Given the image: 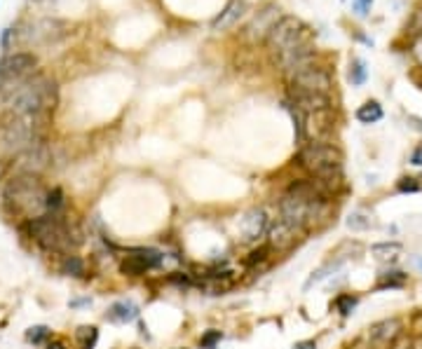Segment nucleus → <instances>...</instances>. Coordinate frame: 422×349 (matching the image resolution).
I'll return each mask as SVG.
<instances>
[{
    "instance_id": "obj_29",
    "label": "nucleus",
    "mask_w": 422,
    "mask_h": 349,
    "mask_svg": "<svg viewBox=\"0 0 422 349\" xmlns=\"http://www.w3.org/2000/svg\"><path fill=\"white\" fill-rule=\"evenodd\" d=\"M221 340H223V333H221V330H207V333L199 337V347H202V349H214Z\"/></svg>"
},
{
    "instance_id": "obj_15",
    "label": "nucleus",
    "mask_w": 422,
    "mask_h": 349,
    "mask_svg": "<svg viewBox=\"0 0 422 349\" xmlns=\"http://www.w3.org/2000/svg\"><path fill=\"white\" fill-rule=\"evenodd\" d=\"M267 227H270V221H267L263 209H251L242 221H239V232H242V242H256L258 237L267 234Z\"/></svg>"
},
{
    "instance_id": "obj_20",
    "label": "nucleus",
    "mask_w": 422,
    "mask_h": 349,
    "mask_svg": "<svg viewBox=\"0 0 422 349\" xmlns=\"http://www.w3.org/2000/svg\"><path fill=\"white\" fill-rule=\"evenodd\" d=\"M408 282V274L401 270H387L380 272L378 284H375V291H387V289H403Z\"/></svg>"
},
{
    "instance_id": "obj_2",
    "label": "nucleus",
    "mask_w": 422,
    "mask_h": 349,
    "mask_svg": "<svg viewBox=\"0 0 422 349\" xmlns=\"http://www.w3.org/2000/svg\"><path fill=\"white\" fill-rule=\"evenodd\" d=\"M329 202L331 197L317 185L315 179L298 181L279 199V216L307 232L322 221H326Z\"/></svg>"
},
{
    "instance_id": "obj_19",
    "label": "nucleus",
    "mask_w": 422,
    "mask_h": 349,
    "mask_svg": "<svg viewBox=\"0 0 422 349\" xmlns=\"http://www.w3.org/2000/svg\"><path fill=\"white\" fill-rule=\"evenodd\" d=\"M401 251H403V246L399 244V242H383V244H373V246H370V254H373V258L380 260V262L397 260L399 256H401Z\"/></svg>"
},
{
    "instance_id": "obj_33",
    "label": "nucleus",
    "mask_w": 422,
    "mask_h": 349,
    "mask_svg": "<svg viewBox=\"0 0 422 349\" xmlns=\"http://www.w3.org/2000/svg\"><path fill=\"white\" fill-rule=\"evenodd\" d=\"M355 5H357L359 14H368V10H370V5H373V0H355Z\"/></svg>"
},
{
    "instance_id": "obj_34",
    "label": "nucleus",
    "mask_w": 422,
    "mask_h": 349,
    "mask_svg": "<svg viewBox=\"0 0 422 349\" xmlns=\"http://www.w3.org/2000/svg\"><path fill=\"white\" fill-rule=\"evenodd\" d=\"M293 349H317V342H315V340H303V342H296Z\"/></svg>"
},
{
    "instance_id": "obj_6",
    "label": "nucleus",
    "mask_w": 422,
    "mask_h": 349,
    "mask_svg": "<svg viewBox=\"0 0 422 349\" xmlns=\"http://www.w3.org/2000/svg\"><path fill=\"white\" fill-rule=\"evenodd\" d=\"M298 164L303 167L310 179H319L326 183H343V153L333 143L307 141L298 153Z\"/></svg>"
},
{
    "instance_id": "obj_23",
    "label": "nucleus",
    "mask_w": 422,
    "mask_h": 349,
    "mask_svg": "<svg viewBox=\"0 0 422 349\" xmlns=\"http://www.w3.org/2000/svg\"><path fill=\"white\" fill-rule=\"evenodd\" d=\"M61 272L68 274V277H87V267H85V260L80 256H64V262H61Z\"/></svg>"
},
{
    "instance_id": "obj_32",
    "label": "nucleus",
    "mask_w": 422,
    "mask_h": 349,
    "mask_svg": "<svg viewBox=\"0 0 422 349\" xmlns=\"http://www.w3.org/2000/svg\"><path fill=\"white\" fill-rule=\"evenodd\" d=\"M410 164H413V167H422V143L415 146V150L410 153Z\"/></svg>"
},
{
    "instance_id": "obj_17",
    "label": "nucleus",
    "mask_w": 422,
    "mask_h": 349,
    "mask_svg": "<svg viewBox=\"0 0 422 349\" xmlns=\"http://www.w3.org/2000/svg\"><path fill=\"white\" fill-rule=\"evenodd\" d=\"M139 317V305L134 300H118L115 305H111L108 310V319L113 324H129Z\"/></svg>"
},
{
    "instance_id": "obj_12",
    "label": "nucleus",
    "mask_w": 422,
    "mask_h": 349,
    "mask_svg": "<svg viewBox=\"0 0 422 349\" xmlns=\"http://www.w3.org/2000/svg\"><path fill=\"white\" fill-rule=\"evenodd\" d=\"M298 108V106H296ZM303 113V111H300ZM331 136H333V115L329 111H310L303 113V141H322V143H331Z\"/></svg>"
},
{
    "instance_id": "obj_8",
    "label": "nucleus",
    "mask_w": 422,
    "mask_h": 349,
    "mask_svg": "<svg viewBox=\"0 0 422 349\" xmlns=\"http://www.w3.org/2000/svg\"><path fill=\"white\" fill-rule=\"evenodd\" d=\"M307 28L298 16H282L279 24L272 28V33L267 36V49L272 52V56H279L289 49H296V47H303V45H310L307 43Z\"/></svg>"
},
{
    "instance_id": "obj_26",
    "label": "nucleus",
    "mask_w": 422,
    "mask_h": 349,
    "mask_svg": "<svg viewBox=\"0 0 422 349\" xmlns=\"http://www.w3.org/2000/svg\"><path fill=\"white\" fill-rule=\"evenodd\" d=\"M373 225H375L373 218L362 214V211H359V214H352L350 218H347V227H350V230H370Z\"/></svg>"
},
{
    "instance_id": "obj_1",
    "label": "nucleus",
    "mask_w": 422,
    "mask_h": 349,
    "mask_svg": "<svg viewBox=\"0 0 422 349\" xmlns=\"http://www.w3.org/2000/svg\"><path fill=\"white\" fill-rule=\"evenodd\" d=\"M56 104H59V85L56 80L40 73H33L14 87L0 91V106L36 120H47Z\"/></svg>"
},
{
    "instance_id": "obj_25",
    "label": "nucleus",
    "mask_w": 422,
    "mask_h": 349,
    "mask_svg": "<svg viewBox=\"0 0 422 349\" xmlns=\"http://www.w3.org/2000/svg\"><path fill=\"white\" fill-rule=\"evenodd\" d=\"M357 302H359V297H357V295L343 293V295L335 297V310L343 314V317H350L352 310H355V307H357Z\"/></svg>"
},
{
    "instance_id": "obj_31",
    "label": "nucleus",
    "mask_w": 422,
    "mask_h": 349,
    "mask_svg": "<svg viewBox=\"0 0 422 349\" xmlns=\"http://www.w3.org/2000/svg\"><path fill=\"white\" fill-rule=\"evenodd\" d=\"M16 33H19V31H16L14 26H8V28H5L3 36H0V47H3V49H10V47H12V40H16Z\"/></svg>"
},
{
    "instance_id": "obj_18",
    "label": "nucleus",
    "mask_w": 422,
    "mask_h": 349,
    "mask_svg": "<svg viewBox=\"0 0 422 349\" xmlns=\"http://www.w3.org/2000/svg\"><path fill=\"white\" fill-rule=\"evenodd\" d=\"M31 38L33 40H45V43H49V40H56L61 38L66 33V24H61V21H43V24H38L36 28H31Z\"/></svg>"
},
{
    "instance_id": "obj_40",
    "label": "nucleus",
    "mask_w": 422,
    "mask_h": 349,
    "mask_svg": "<svg viewBox=\"0 0 422 349\" xmlns=\"http://www.w3.org/2000/svg\"><path fill=\"white\" fill-rule=\"evenodd\" d=\"M179 349H181V347H179ZM184 349H186V347H184Z\"/></svg>"
},
{
    "instance_id": "obj_16",
    "label": "nucleus",
    "mask_w": 422,
    "mask_h": 349,
    "mask_svg": "<svg viewBox=\"0 0 422 349\" xmlns=\"http://www.w3.org/2000/svg\"><path fill=\"white\" fill-rule=\"evenodd\" d=\"M244 10H247V3H244V0H230L223 8V12L211 21V31H225V28H230L235 21H239Z\"/></svg>"
},
{
    "instance_id": "obj_39",
    "label": "nucleus",
    "mask_w": 422,
    "mask_h": 349,
    "mask_svg": "<svg viewBox=\"0 0 422 349\" xmlns=\"http://www.w3.org/2000/svg\"><path fill=\"white\" fill-rule=\"evenodd\" d=\"M420 185H422V179H420Z\"/></svg>"
},
{
    "instance_id": "obj_9",
    "label": "nucleus",
    "mask_w": 422,
    "mask_h": 349,
    "mask_svg": "<svg viewBox=\"0 0 422 349\" xmlns=\"http://www.w3.org/2000/svg\"><path fill=\"white\" fill-rule=\"evenodd\" d=\"M38 59L31 52H12L0 59V91L19 85L21 80L31 78L36 73Z\"/></svg>"
},
{
    "instance_id": "obj_7",
    "label": "nucleus",
    "mask_w": 422,
    "mask_h": 349,
    "mask_svg": "<svg viewBox=\"0 0 422 349\" xmlns=\"http://www.w3.org/2000/svg\"><path fill=\"white\" fill-rule=\"evenodd\" d=\"M289 91L293 94H315V96H331L333 91V76L329 68L319 64H307L289 76Z\"/></svg>"
},
{
    "instance_id": "obj_37",
    "label": "nucleus",
    "mask_w": 422,
    "mask_h": 349,
    "mask_svg": "<svg viewBox=\"0 0 422 349\" xmlns=\"http://www.w3.org/2000/svg\"><path fill=\"white\" fill-rule=\"evenodd\" d=\"M47 349H66V342L64 340H59V337H56V340H52L47 345Z\"/></svg>"
},
{
    "instance_id": "obj_22",
    "label": "nucleus",
    "mask_w": 422,
    "mask_h": 349,
    "mask_svg": "<svg viewBox=\"0 0 422 349\" xmlns=\"http://www.w3.org/2000/svg\"><path fill=\"white\" fill-rule=\"evenodd\" d=\"M96 340H99V330L96 326H80L76 330V342L80 349H94Z\"/></svg>"
},
{
    "instance_id": "obj_5",
    "label": "nucleus",
    "mask_w": 422,
    "mask_h": 349,
    "mask_svg": "<svg viewBox=\"0 0 422 349\" xmlns=\"http://www.w3.org/2000/svg\"><path fill=\"white\" fill-rule=\"evenodd\" d=\"M28 234L40 249L49 254L68 256L73 249L82 244V232L76 223H71L61 214H45L40 218L28 223Z\"/></svg>"
},
{
    "instance_id": "obj_28",
    "label": "nucleus",
    "mask_w": 422,
    "mask_h": 349,
    "mask_svg": "<svg viewBox=\"0 0 422 349\" xmlns=\"http://www.w3.org/2000/svg\"><path fill=\"white\" fill-rule=\"evenodd\" d=\"M397 190L399 192H420L422 190L420 179H413V176H403V179H399V183H397Z\"/></svg>"
},
{
    "instance_id": "obj_24",
    "label": "nucleus",
    "mask_w": 422,
    "mask_h": 349,
    "mask_svg": "<svg viewBox=\"0 0 422 349\" xmlns=\"http://www.w3.org/2000/svg\"><path fill=\"white\" fill-rule=\"evenodd\" d=\"M366 78H368L366 64H364V59L355 56V59L350 61V82L355 85V87H362V85L366 82Z\"/></svg>"
},
{
    "instance_id": "obj_21",
    "label": "nucleus",
    "mask_w": 422,
    "mask_h": 349,
    "mask_svg": "<svg viewBox=\"0 0 422 349\" xmlns=\"http://www.w3.org/2000/svg\"><path fill=\"white\" fill-rule=\"evenodd\" d=\"M383 106L378 104V101H366L364 106H359V111H357V120L362 124H375V122H380L383 120Z\"/></svg>"
},
{
    "instance_id": "obj_11",
    "label": "nucleus",
    "mask_w": 422,
    "mask_h": 349,
    "mask_svg": "<svg viewBox=\"0 0 422 349\" xmlns=\"http://www.w3.org/2000/svg\"><path fill=\"white\" fill-rule=\"evenodd\" d=\"M162 262L164 256L157 249H132L122 256L120 270H122V274H129V277H141L148 270H157Z\"/></svg>"
},
{
    "instance_id": "obj_38",
    "label": "nucleus",
    "mask_w": 422,
    "mask_h": 349,
    "mask_svg": "<svg viewBox=\"0 0 422 349\" xmlns=\"http://www.w3.org/2000/svg\"><path fill=\"white\" fill-rule=\"evenodd\" d=\"M347 349H373V347H370L368 342H362V340H359V342H355V345H350Z\"/></svg>"
},
{
    "instance_id": "obj_30",
    "label": "nucleus",
    "mask_w": 422,
    "mask_h": 349,
    "mask_svg": "<svg viewBox=\"0 0 422 349\" xmlns=\"http://www.w3.org/2000/svg\"><path fill=\"white\" fill-rule=\"evenodd\" d=\"M408 333H410V340H418V337H422V312H415L413 317H410L408 322Z\"/></svg>"
},
{
    "instance_id": "obj_35",
    "label": "nucleus",
    "mask_w": 422,
    "mask_h": 349,
    "mask_svg": "<svg viewBox=\"0 0 422 349\" xmlns=\"http://www.w3.org/2000/svg\"><path fill=\"white\" fill-rule=\"evenodd\" d=\"M392 349H413V340H406V337H401V340H399Z\"/></svg>"
},
{
    "instance_id": "obj_13",
    "label": "nucleus",
    "mask_w": 422,
    "mask_h": 349,
    "mask_svg": "<svg viewBox=\"0 0 422 349\" xmlns=\"http://www.w3.org/2000/svg\"><path fill=\"white\" fill-rule=\"evenodd\" d=\"M368 345L373 349H392L403 337V322L399 317L383 319L368 328Z\"/></svg>"
},
{
    "instance_id": "obj_14",
    "label": "nucleus",
    "mask_w": 422,
    "mask_h": 349,
    "mask_svg": "<svg viewBox=\"0 0 422 349\" xmlns=\"http://www.w3.org/2000/svg\"><path fill=\"white\" fill-rule=\"evenodd\" d=\"M279 19H282V14H279L277 5H265V8L247 24L244 36L251 38V40H267V36L272 33V28L279 24Z\"/></svg>"
},
{
    "instance_id": "obj_4",
    "label": "nucleus",
    "mask_w": 422,
    "mask_h": 349,
    "mask_svg": "<svg viewBox=\"0 0 422 349\" xmlns=\"http://www.w3.org/2000/svg\"><path fill=\"white\" fill-rule=\"evenodd\" d=\"M47 120H36L19 113L5 111L0 115V162H16L31 146L43 141V124Z\"/></svg>"
},
{
    "instance_id": "obj_10",
    "label": "nucleus",
    "mask_w": 422,
    "mask_h": 349,
    "mask_svg": "<svg viewBox=\"0 0 422 349\" xmlns=\"http://www.w3.org/2000/svg\"><path fill=\"white\" fill-rule=\"evenodd\" d=\"M265 237H267V246H270V251H275V254H287V251H291L293 246L300 244V239H303V230L279 216V218L270 223Z\"/></svg>"
},
{
    "instance_id": "obj_3",
    "label": "nucleus",
    "mask_w": 422,
    "mask_h": 349,
    "mask_svg": "<svg viewBox=\"0 0 422 349\" xmlns=\"http://www.w3.org/2000/svg\"><path fill=\"white\" fill-rule=\"evenodd\" d=\"M3 207L10 216L24 221H36L47 214L49 190L43 185L40 176L36 174H14L3 185Z\"/></svg>"
},
{
    "instance_id": "obj_27",
    "label": "nucleus",
    "mask_w": 422,
    "mask_h": 349,
    "mask_svg": "<svg viewBox=\"0 0 422 349\" xmlns=\"http://www.w3.org/2000/svg\"><path fill=\"white\" fill-rule=\"evenodd\" d=\"M26 340L33 342V345H43L45 340H49V328L47 326H33V328L26 330Z\"/></svg>"
},
{
    "instance_id": "obj_36",
    "label": "nucleus",
    "mask_w": 422,
    "mask_h": 349,
    "mask_svg": "<svg viewBox=\"0 0 422 349\" xmlns=\"http://www.w3.org/2000/svg\"><path fill=\"white\" fill-rule=\"evenodd\" d=\"M408 122H410V127H413V129L422 131V120H420V117H415V115H408Z\"/></svg>"
}]
</instances>
